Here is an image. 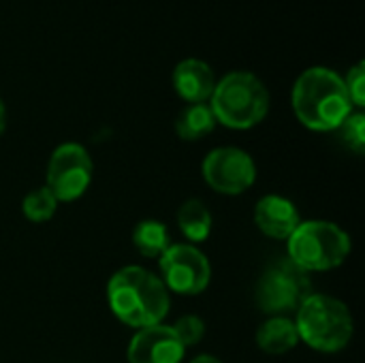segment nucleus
Segmentation results:
<instances>
[{
	"label": "nucleus",
	"instance_id": "obj_5",
	"mask_svg": "<svg viewBox=\"0 0 365 363\" xmlns=\"http://www.w3.org/2000/svg\"><path fill=\"white\" fill-rule=\"evenodd\" d=\"M349 255V233L327 220L299 223L289 237V259L306 274L334 270L342 265Z\"/></svg>",
	"mask_w": 365,
	"mask_h": 363
},
{
	"label": "nucleus",
	"instance_id": "obj_12",
	"mask_svg": "<svg viewBox=\"0 0 365 363\" xmlns=\"http://www.w3.org/2000/svg\"><path fill=\"white\" fill-rule=\"evenodd\" d=\"M173 88L190 105L205 103L216 88V77L207 62L186 58L173 68Z\"/></svg>",
	"mask_w": 365,
	"mask_h": 363
},
{
	"label": "nucleus",
	"instance_id": "obj_9",
	"mask_svg": "<svg viewBox=\"0 0 365 363\" xmlns=\"http://www.w3.org/2000/svg\"><path fill=\"white\" fill-rule=\"evenodd\" d=\"M205 182L220 195H242L257 180V167L240 148H218L203 160Z\"/></svg>",
	"mask_w": 365,
	"mask_h": 363
},
{
	"label": "nucleus",
	"instance_id": "obj_2",
	"mask_svg": "<svg viewBox=\"0 0 365 363\" xmlns=\"http://www.w3.org/2000/svg\"><path fill=\"white\" fill-rule=\"evenodd\" d=\"M351 98L344 79L323 66L308 68L293 86V109L299 122L312 131H336L351 116Z\"/></svg>",
	"mask_w": 365,
	"mask_h": 363
},
{
	"label": "nucleus",
	"instance_id": "obj_6",
	"mask_svg": "<svg viewBox=\"0 0 365 363\" xmlns=\"http://www.w3.org/2000/svg\"><path fill=\"white\" fill-rule=\"evenodd\" d=\"M310 280L291 259L272 263L257 285V304L265 315L284 317L295 312L310 295Z\"/></svg>",
	"mask_w": 365,
	"mask_h": 363
},
{
	"label": "nucleus",
	"instance_id": "obj_10",
	"mask_svg": "<svg viewBox=\"0 0 365 363\" xmlns=\"http://www.w3.org/2000/svg\"><path fill=\"white\" fill-rule=\"evenodd\" d=\"M186 347L175 336L173 327L152 325L135 334L128 347L130 363H182Z\"/></svg>",
	"mask_w": 365,
	"mask_h": 363
},
{
	"label": "nucleus",
	"instance_id": "obj_11",
	"mask_svg": "<svg viewBox=\"0 0 365 363\" xmlns=\"http://www.w3.org/2000/svg\"><path fill=\"white\" fill-rule=\"evenodd\" d=\"M255 223L261 233L274 240H289L291 233L297 229L299 212L293 201L278 197V195H267L259 199L255 208Z\"/></svg>",
	"mask_w": 365,
	"mask_h": 363
},
{
	"label": "nucleus",
	"instance_id": "obj_14",
	"mask_svg": "<svg viewBox=\"0 0 365 363\" xmlns=\"http://www.w3.org/2000/svg\"><path fill=\"white\" fill-rule=\"evenodd\" d=\"M216 126V118L205 103H192L175 120V133L184 141H197L205 135H210Z\"/></svg>",
	"mask_w": 365,
	"mask_h": 363
},
{
	"label": "nucleus",
	"instance_id": "obj_19",
	"mask_svg": "<svg viewBox=\"0 0 365 363\" xmlns=\"http://www.w3.org/2000/svg\"><path fill=\"white\" fill-rule=\"evenodd\" d=\"M173 332H175V336L180 338V342L188 349V347H195V344L201 342V338H203V334H205V325H203V321H201L199 317L188 315V317H182V319L173 325Z\"/></svg>",
	"mask_w": 365,
	"mask_h": 363
},
{
	"label": "nucleus",
	"instance_id": "obj_3",
	"mask_svg": "<svg viewBox=\"0 0 365 363\" xmlns=\"http://www.w3.org/2000/svg\"><path fill=\"white\" fill-rule=\"evenodd\" d=\"M212 113L216 122L229 128H252L269 109V92L263 81L248 73L235 71L225 75L212 92Z\"/></svg>",
	"mask_w": 365,
	"mask_h": 363
},
{
	"label": "nucleus",
	"instance_id": "obj_1",
	"mask_svg": "<svg viewBox=\"0 0 365 363\" xmlns=\"http://www.w3.org/2000/svg\"><path fill=\"white\" fill-rule=\"evenodd\" d=\"M113 315L137 329L160 325L169 312V293L163 280L139 265L122 267L107 287Z\"/></svg>",
	"mask_w": 365,
	"mask_h": 363
},
{
	"label": "nucleus",
	"instance_id": "obj_15",
	"mask_svg": "<svg viewBox=\"0 0 365 363\" xmlns=\"http://www.w3.org/2000/svg\"><path fill=\"white\" fill-rule=\"evenodd\" d=\"M178 227L190 242H205L212 233V214L199 199H188L178 210Z\"/></svg>",
	"mask_w": 365,
	"mask_h": 363
},
{
	"label": "nucleus",
	"instance_id": "obj_20",
	"mask_svg": "<svg viewBox=\"0 0 365 363\" xmlns=\"http://www.w3.org/2000/svg\"><path fill=\"white\" fill-rule=\"evenodd\" d=\"M344 86H346V92H349L351 103H353V105H357V107H364V103H365L364 62H357V64L349 71V77L344 79Z\"/></svg>",
	"mask_w": 365,
	"mask_h": 363
},
{
	"label": "nucleus",
	"instance_id": "obj_4",
	"mask_svg": "<svg viewBox=\"0 0 365 363\" xmlns=\"http://www.w3.org/2000/svg\"><path fill=\"white\" fill-rule=\"evenodd\" d=\"M297 336L321 353L342 351L353 338V317L349 308L329 295L310 293L297 308Z\"/></svg>",
	"mask_w": 365,
	"mask_h": 363
},
{
	"label": "nucleus",
	"instance_id": "obj_16",
	"mask_svg": "<svg viewBox=\"0 0 365 363\" xmlns=\"http://www.w3.org/2000/svg\"><path fill=\"white\" fill-rule=\"evenodd\" d=\"M133 242H135V248L148 259L160 257L171 246L169 231L158 220H141L133 231Z\"/></svg>",
	"mask_w": 365,
	"mask_h": 363
},
{
	"label": "nucleus",
	"instance_id": "obj_18",
	"mask_svg": "<svg viewBox=\"0 0 365 363\" xmlns=\"http://www.w3.org/2000/svg\"><path fill=\"white\" fill-rule=\"evenodd\" d=\"M342 139L346 141V145L357 152V154H364L365 152V116L364 113H351L342 126Z\"/></svg>",
	"mask_w": 365,
	"mask_h": 363
},
{
	"label": "nucleus",
	"instance_id": "obj_7",
	"mask_svg": "<svg viewBox=\"0 0 365 363\" xmlns=\"http://www.w3.org/2000/svg\"><path fill=\"white\" fill-rule=\"evenodd\" d=\"M92 158L79 143H64L56 148L47 167V188L56 201L79 199L92 182Z\"/></svg>",
	"mask_w": 365,
	"mask_h": 363
},
{
	"label": "nucleus",
	"instance_id": "obj_21",
	"mask_svg": "<svg viewBox=\"0 0 365 363\" xmlns=\"http://www.w3.org/2000/svg\"><path fill=\"white\" fill-rule=\"evenodd\" d=\"M190 363H222L218 362L216 357H212V355H199V357H195Z\"/></svg>",
	"mask_w": 365,
	"mask_h": 363
},
{
	"label": "nucleus",
	"instance_id": "obj_17",
	"mask_svg": "<svg viewBox=\"0 0 365 363\" xmlns=\"http://www.w3.org/2000/svg\"><path fill=\"white\" fill-rule=\"evenodd\" d=\"M56 208H58V201L49 193L47 186L28 193L24 197V201H21V212L32 223H45V220H49L56 214Z\"/></svg>",
	"mask_w": 365,
	"mask_h": 363
},
{
	"label": "nucleus",
	"instance_id": "obj_8",
	"mask_svg": "<svg viewBox=\"0 0 365 363\" xmlns=\"http://www.w3.org/2000/svg\"><path fill=\"white\" fill-rule=\"evenodd\" d=\"M163 285L180 295H199L212 278L210 261L190 244H173L160 255Z\"/></svg>",
	"mask_w": 365,
	"mask_h": 363
},
{
	"label": "nucleus",
	"instance_id": "obj_13",
	"mask_svg": "<svg viewBox=\"0 0 365 363\" xmlns=\"http://www.w3.org/2000/svg\"><path fill=\"white\" fill-rule=\"evenodd\" d=\"M297 342H299L297 327L287 317H272L257 332L259 349L269 353V355H282V353L295 349Z\"/></svg>",
	"mask_w": 365,
	"mask_h": 363
},
{
	"label": "nucleus",
	"instance_id": "obj_22",
	"mask_svg": "<svg viewBox=\"0 0 365 363\" xmlns=\"http://www.w3.org/2000/svg\"><path fill=\"white\" fill-rule=\"evenodd\" d=\"M4 126H6V111H4V105L0 101V135L4 133Z\"/></svg>",
	"mask_w": 365,
	"mask_h": 363
}]
</instances>
